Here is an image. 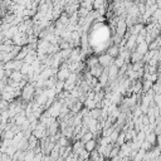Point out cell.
<instances>
[{
	"mask_svg": "<svg viewBox=\"0 0 161 161\" xmlns=\"http://www.w3.org/2000/svg\"><path fill=\"white\" fill-rule=\"evenodd\" d=\"M34 93H35V86H34L33 83H29V82H28V83L21 88L19 97H20L23 101L29 102V101H31V99L34 98Z\"/></svg>",
	"mask_w": 161,
	"mask_h": 161,
	"instance_id": "obj_1",
	"label": "cell"
},
{
	"mask_svg": "<svg viewBox=\"0 0 161 161\" xmlns=\"http://www.w3.org/2000/svg\"><path fill=\"white\" fill-rule=\"evenodd\" d=\"M113 57H111L109 54H107V53H104V54H101L99 57H98V64L99 65H102L103 68H107V67H109L112 63H113Z\"/></svg>",
	"mask_w": 161,
	"mask_h": 161,
	"instance_id": "obj_2",
	"label": "cell"
},
{
	"mask_svg": "<svg viewBox=\"0 0 161 161\" xmlns=\"http://www.w3.org/2000/svg\"><path fill=\"white\" fill-rule=\"evenodd\" d=\"M31 135L34 136V137H36L38 140H40L42 137H44V136H47V132H45V126H43L42 123H39V121H38V125H36V127L31 131Z\"/></svg>",
	"mask_w": 161,
	"mask_h": 161,
	"instance_id": "obj_3",
	"label": "cell"
},
{
	"mask_svg": "<svg viewBox=\"0 0 161 161\" xmlns=\"http://www.w3.org/2000/svg\"><path fill=\"white\" fill-rule=\"evenodd\" d=\"M84 64H86L87 69H89L91 67L98 64V57H96V55H88V57H86V59H84Z\"/></svg>",
	"mask_w": 161,
	"mask_h": 161,
	"instance_id": "obj_4",
	"label": "cell"
},
{
	"mask_svg": "<svg viewBox=\"0 0 161 161\" xmlns=\"http://www.w3.org/2000/svg\"><path fill=\"white\" fill-rule=\"evenodd\" d=\"M69 73H70V70H69L68 68H59V69L57 70L55 75H57L58 79H60V80H65L67 77L69 75Z\"/></svg>",
	"mask_w": 161,
	"mask_h": 161,
	"instance_id": "obj_5",
	"label": "cell"
},
{
	"mask_svg": "<svg viewBox=\"0 0 161 161\" xmlns=\"http://www.w3.org/2000/svg\"><path fill=\"white\" fill-rule=\"evenodd\" d=\"M103 67L102 65H99V64H96V65H93V67H91L88 70H89V73L93 75V77H96V78H98L99 75H101V73L103 72Z\"/></svg>",
	"mask_w": 161,
	"mask_h": 161,
	"instance_id": "obj_6",
	"label": "cell"
},
{
	"mask_svg": "<svg viewBox=\"0 0 161 161\" xmlns=\"http://www.w3.org/2000/svg\"><path fill=\"white\" fill-rule=\"evenodd\" d=\"M83 147H84L86 151L91 152L92 150H94V148L97 147V140H96V138H91V140L86 141V142L83 143Z\"/></svg>",
	"mask_w": 161,
	"mask_h": 161,
	"instance_id": "obj_7",
	"label": "cell"
},
{
	"mask_svg": "<svg viewBox=\"0 0 161 161\" xmlns=\"http://www.w3.org/2000/svg\"><path fill=\"white\" fill-rule=\"evenodd\" d=\"M106 53H107V54H109L111 57L116 58V57L119 54V47H118L117 44H111V47H108V48H107Z\"/></svg>",
	"mask_w": 161,
	"mask_h": 161,
	"instance_id": "obj_8",
	"label": "cell"
},
{
	"mask_svg": "<svg viewBox=\"0 0 161 161\" xmlns=\"http://www.w3.org/2000/svg\"><path fill=\"white\" fill-rule=\"evenodd\" d=\"M145 140L147 141V142H150L151 145H156V140H157V136H156V133L152 131V130H150V131H147L146 132V136H145Z\"/></svg>",
	"mask_w": 161,
	"mask_h": 161,
	"instance_id": "obj_9",
	"label": "cell"
},
{
	"mask_svg": "<svg viewBox=\"0 0 161 161\" xmlns=\"http://www.w3.org/2000/svg\"><path fill=\"white\" fill-rule=\"evenodd\" d=\"M160 44H161V39H160V35H158L152 42L148 43V50H157V49H160Z\"/></svg>",
	"mask_w": 161,
	"mask_h": 161,
	"instance_id": "obj_10",
	"label": "cell"
},
{
	"mask_svg": "<svg viewBox=\"0 0 161 161\" xmlns=\"http://www.w3.org/2000/svg\"><path fill=\"white\" fill-rule=\"evenodd\" d=\"M88 114H89V117H92V118H94V119H98V118L101 117V108L94 107V108L89 109Z\"/></svg>",
	"mask_w": 161,
	"mask_h": 161,
	"instance_id": "obj_11",
	"label": "cell"
},
{
	"mask_svg": "<svg viewBox=\"0 0 161 161\" xmlns=\"http://www.w3.org/2000/svg\"><path fill=\"white\" fill-rule=\"evenodd\" d=\"M9 78H10V79H13V80H15V82H20V80H21V78H23V74H21V72H20V70H13Z\"/></svg>",
	"mask_w": 161,
	"mask_h": 161,
	"instance_id": "obj_12",
	"label": "cell"
},
{
	"mask_svg": "<svg viewBox=\"0 0 161 161\" xmlns=\"http://www.w3.org/2000/svg\"><path fill=\"white\" fill-rule=\"evenodd\" d=\"M54 91H55V93L58 94L59 92H62L63 89H64V80H60V79H57V82H55V84H54Z\"/></svg>",
	"mask_w": 161,
	"mask_h": 161,
	"instance_id": "obj_13",
	"label": "cell"
},
{
	"mask_svg": "<svg viewBox=\"0 0 161 161\" xmlns=\"http://www.w3.org/2000/svg\"><path fill=\"white\" fill-rule=\"evenodd\" d=\"M83 106L84 107H87L88 109H92V108H94L96 107V102H94V99L93 98H86V101L83 102Z\"/></svg>",
	"mask_w": 161,
	"mask_h": 161,
	"instance_id": "obj_14",
	"label": "cell"
},
{
	"mask_svg": "<svg viewBox=\"0 0 161 161\" xmlns=\"http://www.w3.org/2000/svg\"><path fill=\"white\" fill-rule=\"evenodd\" d=\"M23 63H24V60H20V59H13V67H11V69H13V70H20Z\"/></svg>",
	"mask_w": 161,
	"mask_h": 161,
	"instance_id": "obj_15",
	"label": "cell"
},
{
	"mask_svg": "<svg viewBox=\"0 0 161 161\" xmlns=\"http://www.w3.org/2000/svg\"><path fill=\"white\" fill-rule=\"evenodd\" d=\"M13 45H14V44H5V43H1V44H0V53H9V52L13 49Z\"/></svg>",
	"mask_w": 161,
	"mask_h": 161,
	"instance_id": "obj_16",
	"label": "cell"
},
{
	"mask_svg": "<svg viewBox=\"0 0 161 161\" xmlns=\"http://www.w3.org/2000/svg\"><path fill=\"white\" fill-rule=\"evenodd\" d=\"M5 75H4V68H0V80L4 78Z\"/></svg>",
	"mask_w": 161,
	"mask_h": 161,
	"instance_id": "obj_17",
	"label": "cell"
},
{
	"mask_svg": "<svg viewBox=\"0 0 161 161\" xmlns=\"http://www.w3.org/2000/svg\"><path fill=\"white\" fill-rule=\"evenodd\" d=\"M0 99H1V94H0Z\"/></svg>",
	"mask_w": 161,
	"mask_h": 161,
	"instance_id": "obj_18",
	"label": "cell"
}]
</instances>
